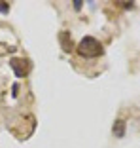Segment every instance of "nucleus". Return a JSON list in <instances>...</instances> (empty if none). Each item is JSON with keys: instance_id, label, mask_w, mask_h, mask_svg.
<instances>
[{"instance_id": "nucleus-1", "label": "nucleus", "mask_w": 140, "mask_h": 148, "mask_svg": "<svg viewBox=\"0 0 140 148\" xmlns=\"http://www.w3.org/2000/svg\"><path fill=\"white\" fill-rule=\"evenodd\" d=\"M76 51L80 53L82 57H99L102 55V51H104V48H102V44L99 42L97 38H93V36H85V38H82V42L78 44V49Z\"/></svg>"}, {"instance_id": "nucleus-6", "label": "nucleus", "mask_w": 140, "mask_h": 148, "mask_svg": "<svg viewBox=\"0 0 140 148\" xmlns=\"http://www.w3.org/2000/svg\"><path fill=\"white\" fill-rule=\"evenodd\" d=\"M82 4H83V2H80V0H76V2H74V8H76V10H80V8H82Z\"/></svg>"}, {"instance_id": "nucleus-4", "label": "nucleus", "mask_w": 140, "mask_h": 148, "mask_svg": "<svg viewBox=\"0 0 140 148\" xmlns=\"http://www.w3.org/2000/svg\"><path fill=\"white\" fill-rule=\"evenodd\" d=\"M114 135L119 137V139L125 135V122H123V120H116V123H114Z\"/></svg>"}, {"instance_id": "nucleus-3", "label": "nucleus", "mask_w": 140, "mask_h": 148, "mask_svg": "<svg viewBox=\"0 0 140 148\" xmlns=\"http://www.w3.org/2000/svg\"><path fill=\"white\" fill-rule=\"evenodd\" d=\"M59 40H61L63 49H65L66 53H70V49H72V38H70V34H68V32H61Z\"/></svg>"}, {"instance_id": "nucleus-2", "label": "nucleus", "mask_w": 140, "mask_h": 148, "mask_svg": "<svg viewBox=\"0 0 140 148\" xmlns=\"http://www.w3.org/2000/svg\"><path fill=\"white\" fill-rule=\"evenodd\" d=\"M10 66H12V70L15 72L17 78H25L27 74H29V70H31V63L27 61V59H21V57H13L12 61H10Z\"/></svg>"}, {"instance_id": "nucleus-5", "label": "nucleus", "mask_w": 140, "mask_h": 148, "mask_svg": "<svg viewBox=\"0 0 140 148\" xmlns=\"http://www.w3.org/2000/svg\"><path fill=\"white\" fill-rule=\"evenodd\" d=\"M0 12H2V13L10 12V4H8V2H0Z\"/></svg>"}]
</instances>
